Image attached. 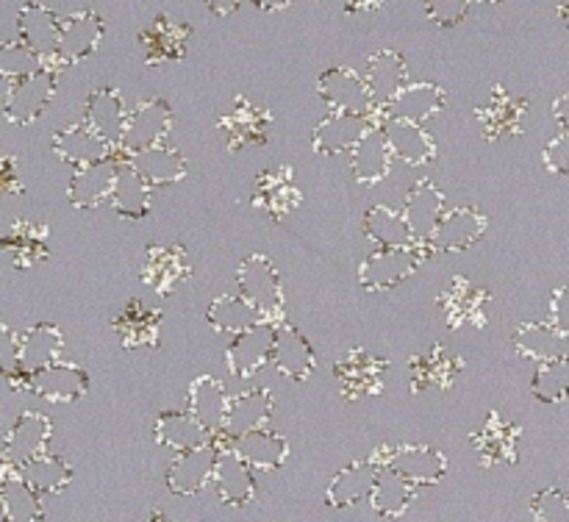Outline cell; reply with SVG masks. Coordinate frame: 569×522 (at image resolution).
<instances>
[{
    "mask_svg": "<svg viewBox=\"0 0 569 522\" xmlns=\"http://www.w3.org/2000/svg\"><path fill=\"white\" fill-rule=\"evenodd\" d=\"M561 20H565V26L569 28V3H565V6H561Z\"/></svg>",
    "mask_w": 569,
    "mask_h": 522,
    "instance_id": "obj_61",
    "label": "cell"
},
{
    "mask_svg": "<svg viewBox=\"0 0 569 522\" xmlns=\"http://www.w3.org/2000/svg\"><path fill=\"white\" fill-rule=\"evenodd\" d=\"M172 122H176V114H172L167 100L144 98L142 103L128 114V126L120 142V155H131L144 148H153V144H161L170 137Z\"/></svg>",
    "mask_w": 569,
    "mask_h": 522,
    "instance_id": "obj_9",
    "label": "cell"
},
{
    "mask_svg": "<svg viewBox=\"0 0 569 522\" xmlns=\"http://www.w3.org/2000/svg\"><path fill=\"white\" fill-rule=\"evenodd\" d=\"M272 367L281 375L292 378V381H309L311 372L317 367L315 348H311L309 337L292 325L289 320L278 322V339H276V353H272Z\"/></svg>",
    "mask_w": 569,
    "mask_h": 522,
    "instance_id": "obj_29",
    "label": "cell"
},
{
    "mask_svg": "<svg viewBox=\"0 0 569 522\" xmlns=\"http://www.w3.org/2000/svg\"><path fill=\"white\" fill-rule=\"evenodd\" d=\"M272 409H276V400H272V394L264 387L248 389V392L231 398L226 425H222V431L217 436L233 439L248 431H256V428H264L270 422Z\"/></svg>",
    "mask_w": 569,
    "mask_h": 522,
    "instance_id": "obj_38",
    "label": "cell"
},
{
    "mask_svg": "<svg viewBox=\"0 0 569 522\" xmlns=\"http://www.w3.org/2000/svg\"><path fill=\"white\" fill-rule=\"evenodd\" d=\"M461 367L465 361L456 353H450L445 344H433L428 353L415 355L409 361V378H411V392L420 394L428 389H439V392H448L453 389V383L459 381Z\"/></svg>",
    "mask_w": 569,
    "mask_h": 522,
    "instance_id": "obj_26",
    "label": "cell"
},
{
    "mask_svg": "<svg viewBox=\"0 0 569 522\" xmlns=\"http://www.w3.org/2000/svg\"><path fill=\"white\" fill-rule=\"evenodd\" d=\"M481 3H503V0H481Z\"/></svg>",
    "mask_w": 569,
    "mask_h": 522,
    "instance_id": "obj_62",
    "label": "cell"
},
{
    "mask_svg": "<svg viewBox=\"0 0 569 522\" xmlns=\"http://www.w3.org/2000/svg\"><path fill=\"white\" fill-rule=\"evenodd\" d=\"M17 37L37 50L44 61L59 64V44H61V20L56 11L44 9L39 3H26L17 14ZM61 67V64H59Z\"/></svg>",
    "mask_w": 569,
    "mask_h": 522,
    "instance_id": "obj_27",
    "label": "cell"
},
{
    "mask_svg": "<svg viewBox=\"0 0 569 522\" xmlns=\"http://www.w3.org/2000/svg\"><path fill=\"white\" fill-rule=\"evenodd\" d=\"M237 287L261 311L264 320H287V298H283L281 272L276 270V264L264 253H250L237 267Z\"/></svg>",
    "mask_w": 569,
    "mask_h": 522,
    "instance_id": "obj_2",
    "label": "cell"
},
{
    "mask_svg": "<svg viewBox=\"0 0 569 522\" xmlns=\"http://www.w3.org/2000/svg\"><path fill=\"white\" fill-rule=\"evenodd\" d=\"M550 322L569 337V287H559L550 298Z\"/></svg>",
    "mask_w": 569,
    "mask_h": 522,
    "instance_id": "obj_56",
    "label": "cell"
},
{
    "mask_svg": "<svg viewBox=\"0 0 569 522\" xmlns=\"http://www.w3.org/2000/svg\"><path fill=\"white\" fill-rule=\"evenodd\" d=\"M470 11V0H426V17L439 28H456Z\"/></svg>",
    "mask_w": 569,
    "mask_h": 522,
    "instance_id": "obj_53",
    "label": "cell"
},
{
    "mask_svg": "<svg viewBox=\"0 0 569 522\" xmlns=\"http://www.w3.org/2000/svg\"><path fill=\"white\" fill-rule=\"evenodd\" d=\"M128 114L131 111L126 109V100H122L120 89L114 87L94 89L83 106V122L94 128L103 139H109L111 144H117V150H120L122 133H126Z\"/></svg>",
    "mask_w": 569,
    "mask_h": 522,
    "instance_id": "obj_31",
    "label": "cell"
},
{
    "mask_svg": "<svg viewBox=\"0 0 569 522\" xmlns=\"http://www.w3.org/2000/svg\"><path fill=\"white\" fill-rule=\"evenodd\" d=\"M378 472H381V464L372 455L342 466L333 475V481L328 483L326 503L333 505V509H350V505L361 503V500H370Z\"/></svg>",
    "mask_w": 569,
    "mask_h": 522,
    "instance_id": "obj_32",
    "label": "cell"
},
{
    "mask_svg": "<svg viewBox=\"0 0 569 522\" xmlns=\"http://www.w3.org/2000/svg\"><path fill=\"white\" fill-rule=\"evenodd\" d=\"M553 114H556V120H559V126L565 128V131H569V92L561 94V98L556 100Z\"/></svg>",
    "mask_w": 569,
    "mask_h": 522,
    "instance_id": "obj_59",
    "label": "cell"
},
{
    "mask_svg": "<svg viewBox=\"0 0 569 522\" xmlns=\"http://www.w3.org/2000/svg\"><path fill=\"white\" fill-rule=\"evenodd\" d=\"M144 50V64H164L187 56L189 26L170 20V17H156L139 37Z\"/></svg>",
    "mask_w": 569,
    "mask_h": 522,
    "instance_id": "obj_41",
    "label": "cell"
},
{
    "mask_svg": "<svg viewBox=\"0 0 569 522\" xmlns=\"http://www.w3.org/2000/svg\"><path fill=\"white\" fill-rule=\"evenodd\" d=\"M50 144H53V153L70 167L94 164V161H103L109 159V155L120 153L117 144H111L109 139L100 137V133L94 131V128H89L87 122L59 128V131L53 133V142Z\"/></svg>",
    "mask_w": 569,
    "mask_h": 522,
    "instance_id": "obj_24",
    "label": "cell"
},
{
    "mask_svg": "<svg viewBox=\"0 0 569 522\" xmlns=\"http://www.w3.org/2000/svg\"><path fill=\"white\" fill-rule=\"evenodd\" d=\"M64 344V333H61L59 325H53V322H33L31 328L20 331V337H17V367L14 372H6V383L22 389V378L61 361Z\"/></svg>",
    "mask_w": 569,
    "mask_h": 522,
    "instance_id": "obj_4",
    "label": "cell"
},
{
    "mask_svg": "<svg viewBox=\"0 0 569 522\" xmlns=\"http://www.w3.org/2000/svg\"><path fill=\"white\" fill-rule=\"evenodd\" d=\"M56 92H59V64H44L42 70L9 83L3 100V117L14 126H31L48 109Z\"/></svg>",
    "mask_w": 569,
    "mask_h": 522,
    "instance_id": "obj_3",
    "label": "cell"
},
{
    "mask_svg": "<svg viewBox=\"0 0 569 522\" xmlns=\"http://www.w3.org/2000/svg\"><path fill=\"white\" fill-rule=\"evenodd\" d=\"M381 466H392L417 486H433L448 475V455L433 444H383L372 453Z\"/></svg>",
    "mask_w": 569,
    "mask_h": 522,
    "instance_id": "obj_5",
    "label": "cell"
},
{
    "mask_svg": "<svg viewBox=\"0 0 569 522\" xmlns=\"http://www.w3.org/2000/svg\"><path fill=\"white\" fill-rule=\"evenodd\" d=\"M403 214L415 237L420 242H428L439 228V222H442V217L448 214L445 211V192L433 181H417L406 194Z\"/></svg>",
    "mask_w": 569,
    "mask_h": 522,
    "instance_id": "obj_39",
    "label": "cell"
},
{
    "mask_svg": "<svg viewBox=\"0 0 569 522\" xmlns=\"http://www.w3.org/2000/svg\"><path fill=\"white\" fill-rule=\"evenodd\" d=\"M206 6H209L217 17H228L242 6V0H206Z\"/></svg>",
    "mask_w": 569,
    "mask_h": 522,
    "instance_id": "obj_58",
    "label": "cell"
},
{
    "mask_svg": "<svg viewBox=\"0 0 569 522\" xmlns=\"http://www.w3.org/2000/svg\"><path fill=\"white\" fill-rule=\"evenodd\" d=\"M276 339H278V322L261 320L250 325L248 331L237 333L231 344L226 348V367L233 378L244 381L253 378L256 372L264 370L272 364V353H276Z\"/></svg>",
    "mask_w": 569,
    "mask_h": 522,
    "instance_id": "obj_7",
    "label": "cell"
},
{
    "mask_svg": "<svg viewBox=\"0 0 569 522\" xmlns=\"http://www.w3.org/2000/svg\"><path fill=\"white\" fill-rule=\"evenodd\" d=\"M111 209L126 220H142L150 214V203H153V187L128 164L126 159L120 161L117 170L114 189H111Z\"/></svg>",
    "mask_w": 569,
    "mask_h": 522,
    "instance_id": "obj_44",
    "label": "cell"
},
{
    "mask_svg": "<svg viewBox=\"0 0 569 522\" xmlns=\"http://www.w3.org/2000/svg\"><path fill=\"white\" fill-rule=\"evenodd\" d=\"M361 231H365V237L370 239V242H376L378 248H400V244L420 242V239L415 237V231H411L403 211L383 203H376L367 209L365 222H361Z\"/></svg>",
    "mask_w": 569,
    "mask_h": 522,
    "instance_id": "obj_45",
    "label": "cell"
},
{
    "mask_svg": "<svg viewBox=\"0 0 569 522\" xmlns=\"http://www.w3.org/2000/svg\"><path fill=\"white\" fill-rule=\"evenodd\" d=\"M214 486L220 494L222 503L228 505H250L256 498V478L253 466L237 453L228 442L220 444V455H217V470H214Z\"/></svg>",
    "mask_w": 569,
    "mask_h": 522,
    "instance_id": "obj_28",
    "label": "cell"
},
{
    "mask_svg": "<svg viewBox=\"0 0 569 522\" xmlns=\"http://www.w3.org/2000/svg\"><path fill=\"white\" fill-rule=\"evenodd\" d=\"M144 181L150 183L153 189L159 187H170V183H178L187 178V159H183L181 150L170 148V144H153V148H144L139 153L122 155Z\"/></svg>",
    "mask_w": 569,
    "mask_h": 522,
    "instance_id": "obj_34",
    "label": "cell"
},
{
    "mask_svg": "<svg viewBox=\"0 0 569 522\" xmlns=\"http://www.w3.org/2000/svg\"><path fill=\"white\" fill-rule=\"evenodd\" d=\"M417 483H411L409 478L400 475L392 466H381L376 478V486H372L370 503L376 509V514L389 516V520H398L409 511L411 500H415Z\"/></svg>",
    "mask_w": 569,
    "mask_h": 522,
    "instance_id": "obj_47",
    "label": "cell"
},
{
    "mask_svg": "<svg viewBox=\"0 0 569 522\" xmlns=\"http://www.w3.org/2000/svg\"><path fill=\"white\" fill-rule=\"evenodd\" d=\"M317 92L331 111L378 117V109H381L367 78L350 67H331V70L322 72L320 81H317Z\"/></svg>",
    "mask_w": 569,
    "mask_h": 522,
    "instance_id": "obj_6",
    "label": "cell"
},
{
    "mask_svg": "<svg viewBox=\"0 0 569 522\" xmlns=\"http://www.w3.org/2000/svg\"><path fill=\"white\" fill-rule=\"evenodd\" d=\"M217 128H220L228 150L259 148V144H267V139H270L272 114L264 106L239 94L237 103L217 120Z\"/></svg>",
    "mask_w": 569,
    "mask_h": 522,
    "instance_id": "obj_10",
    "label": "cell"
},
{
    "mask_svg": "<svg viewBox=\"0 0 569 522\" xmlns=\"http://www.w3.org/2000/svg\"><path fill=\"white\" fill-rule=\"evenodd\" d=\"M42 494L22 478L20 466L0 464V514L6 522H37L44 516Z\"/></svg>",
    "mask_w": 569,
    "mask_h": 522,
    "instance_id": "obj_25",
    "label": "cell"
},
{
    "mask_svg": "<svg viewBox=\"0 0 569 522\" xmlns=\"http://www.w3.org/2000/svg\"><path fill=\"white\" fill-rule=\"evenodd\" d=\"M531 392L542 403H561L569 398V359L542 361L531 378Z\"/></svg>",
    "mask_w": 569,
    "mask_h": 522,
    "instance_id": "obj_50",
    "label": "cell"
},
{
    "mask_svg": "<svg viewBox=\"0 0 569 522\" xmlns=\"http://www.w3.org/2000/svg\"><path fill=\"white\" fill-rule=\"evenodd\" d=\"M383 128L389 133V142H392L395 159H400L403 164L422 167L428 161L437 159V142H433L431 133L426 131L422 122L411 120H381Z\"/></svg>",
    "mask_w": 569,
    "mask_h": 522,
    "instance_id": "obj_43",
    "label": "cell"
},
{
    "mask_svg": "<svg viewBox=\"0 0 569 522\" xmlns=\"http://www.w3.org/2000/svg\"><path fill=\"white\" fill-rule=\"evenodd\" d=\"M250 3L261 11H283L292 6V0H250Z\"/></svg>",
    "mask_w": 569,
    "mask_h": 522,
    "instance_id": "obj_60",
    "label": "cell"
},
{
    "mask_svg": "<svg viewBox=\"0 0 569 522\" xmlns=\"http://www.w3.org/2000/svg\"><path fill=\"white\" fill-rule=\"evenodd\" d=\"M389 372V361L383 355L370 353L365 348H353L333 364V378L345 400H361L378 394L383 389V378Z\"/></svg>",
    "mask_w": 569,
    "mask_h": 522,
    "instance_id": "obj_8",
    "label": "cell"
},
{
    "mask_svg": "<svg viewBox=\"0 0 569 522\" xmlns=\"http://www.w3.org/2000/svg\"><path fill=\"white\" fill-rule=\"evenodd\" d=\"M217 455H220V444L214 442L178 453V459L167 466V489L181 498L200 494L209 483H214Z\"/></svg>",
    "mask_w": 569,
    "mask_h": 522,
    "instance_id": "obj_14",
    "label": "cell"
},
{
    "mask_svg": "<svg viewBox=\"0 0 569 522\" xmlns=\"http://www.w3.org/2000/svg\"><path fill=\"white\" fill-rule=\"evenodd\" d=\"M22 389L44 398L48 403H76L89 392V372L76 361L61 359L22 378Z\"/></svg>",
    "mask_w": 569,
    "mask_h": 522,
    "instance_id": "obj_12",
    "label": "cell"
},
{
    "mask_svg": "<svg viewBox=\"0 0 569 522\" xmlns=\"http://www.w3.org/2000/svg\"><path fill=\"white\" fill-rule=\"evenodd\" d=\"M395 161L392 142H389V133L383 128V122L378 120L370 131L361 137V142L356 144L353 153H350V172H353L356 181L361 187H376L383 178L389 175Z\"/></svg>",
    "mask_w": 569,
    "mask_h": 522,
    "instance_id": "obj_22",
    "label": "cell"
},
{
    "mask_svg": "<svg viewBox=\"0 0 569 522\" xmlns=\"http://www.w3.org/2000/svg\"><path fill=\"white\" fill-rule=\"evenodd\" d=\"M531 514L542 522H569V498L556 486L542 489L531 500Z\"/></svg>",
    "mask_w": 569,
    "mask_h": 522,
    "instance_id": "obj_52",
    "label": "cell"
},
{
    "mask_svg": "<svg viewBox=\"0 0 569 522\" xmlns=\"http://www.w3.org/2000/svg\"><path fill=\"white\" fill-rule=\"evenodd\" d=\"M542 161L556 175H569V131H561L559 137L545 144Z\"/></svg>",
    "mask_w": 569,
    "mask_h": 522,
    "instance_id": "obj_54",
    "label": "cell"
},
{
    "mask_svg": "<svg viewBox=\"0 0 569 522\" xmlns=\"http://www.w3.org/2000/svg\"><path fill=\"white\" fill-rule=\"evenodd\" d=\"M192 275V264L181 244H150L144 250L142 281L153 289L159 298H170Z\"/></svg>",
    "mask_w": 569,
    "mask_h": 522,
    "instance_id": "obj_17",
    "label": "cell"
},
{
    "mask_svg": "<svg viewBox=\"0 0 569 522\" xmlns=\"http://www.w3.org/2000/svg\"><path fill=\"white\" fill-rule=\"evenodd\" d=\"M100 39H103V20L98 11H76V14L61 20V44H59V64H76V61L89 59L98 53Z\"/></svg>",
    "mask_w": 569,
    "mask_h": 522,
    "instance_id": "obj_30",
    "label": "cell"
},
{
    "mask_svg": "<svg viewBox=\"0 0 569 522\" xmlns=\"http://www.w3.org/2000/svg\"><path fill=\"white\" fill-rule=\"evenodd\" d=\"M3 253L17 270L39 264L48 259V225L31 220L11 222L3 231Z\"/></svg>",
    "mask_w": 569,
    "mask_h": 522,
    "instance_id": "obj_40",
    "label": "cell"
},
{
    "mask_svg": "<svg viewBox=\"0 0 569 522\" xmlns=\"http://www.w3.org/2000/svg\"><path fill=\"white\" fill-rule=\"evenodd\" d=\"M520 439H522L520 422L506 420L500 411H489L481 431L472 433V448H476L478 464L481 466L517 464V455H520Z\"/></svg>",
    "mask_w": 569,
    "mask_h": 522,
    "instance_id": "obj_18",
    "label": "cell"
},
{
    "mask_svg": "<svg viewBox=\"0 0 569 522\" xmlns=\"http://www.w3.org/2000/svg\"><path fill=\"white\" fill-rule=\"evenodd\" d=\"M342 3L350 14H361V11H378L383 6V0H342Z\"/></svg>",
    "mask_w": 569,
    "mask_h": 522,
    "instance_id": "obj_57",
    "label": "cell"
},
{
    "mask_svg": "<svg viewBox=\"0 0 569 522\" xmlns=\"http://www.w3.org/2000/svg\"><path fill=\"white\" fill-rule=\"evenodd\" d=\"M53 436V422L42 411H22L3 439V461L9 464H26L33 455L44 453Z\"/></svg>",
    "mask_w": 569,
    "mask_h": 522,
    "instance_id": "obj_23",
    "label": "cell"
},
{
    "mask_svg": "<svg viewBox=\"0 0 569 522\" xmlns=\"http://www.w3.org/2000/svg\"><path fill=\"white\" fill-rule=\"evenodd\" d=\"M300 203H303V192L295 183L292 164L270 167V170H264L256 178L253 205L264 211L272 222L287 220L292 211L300 209Z\"/></svg>",
    "mask_w": 569,
    "mask_h": 522,
    "instance_id": "obj_15",
    "label": "cell"
},
{
    "mask_svg": "<svg viewBox=\"0 0 569 522\" xmlns=\"http://www.w3.org/2000/svg\"><path fill=\"white\" fill-rule=\"evenodd\" d=\"M511 344L522 359H531L537 364L553 359H569V337L553 325V322H522L511 333Z\"/></svg>",
    "mask_w": 569,
    "mask_h": 522,
    "instance_id": "obj_36",
    "label": "cell"
},
{
    "mask_svg": "<svg viewBox=\"0 0 569 522\" xmlns=\"http://www.w3.org/2000/svg\"><path fill=\"white\" fill-rule=\"evenodd\" d=\"M44 64H50V61H44L42 56H39L33 48H28L22 39L6 42L3 48H0V76H3L9 83L42 70Z\"/></svg>",
    "mask_w": 569,
    "mask_h": 522,
    "instance_id": "obj_51",
    "label": "cell"
},
{
    "mask_svg": "<svg viewBox=\"0 0 569 522\" xmlns=\"http://www.w3.org/2000/svg\"><path fill=\"white\" fill-rule=\"evenodd\" d=\"M228 405H231V398L226 392V383L214 375H200L189 383L187 394V409L203 422L209 431L220 433L222 425H226Z\"/></svg>",
    "mask_w": 569,
    "mask_h": 522,
    "instance_id": "obj_42",
    "label": "cell"
},
{
    "mask_svg": "<svg viewBox=\"0 0 569 522\" xmlns=\"http://www.w3.org/2000/svg\"><path fill=\"white\" fill-rule=\"evenodd\" d=\"M489 231V217L476 205H459V209L448 211L428 239L426 248L433 253H465V250L476 248Z\"/></svg>",
    "mask_w": 569,
    "mask_h": 522,
    "instance_id": "obj_11",
    "label": "cell"
},
{
    "mask_svg": "<svg viewBox=\"0 0 569 522\" xmlns=\"http://www.w3.org/2000/svg\"><path fill=\"white\" fill-rule=\"evenodd\" d=\"M365 78L376 94L378 106H383L409 83V64L398 50H378L367 59Z\"/></svg>",
    "mask_w": 569,
    "mask_h": 522,
    "instance_id": "obj_46",
    "label": "cell"
},
{
    "mask_svg": "<svg viewBox=\"0 0 569 522\" xmlns=\"http://www.w3.org/2000/svg\"><path fill=\"white\" fill-rule=\"evenodd\" d=\"M528 114V100L511 94L503 83L489 92V100L476 109V120L481 122V131L487 142H500L506 137H520L522 122Z\"/></svg>",
    "mask_w": 569,
    "mask_h": 522,
    "instance_id": "obj_16",
    "label": "cell"
},
{
    "mask_svg": "<svg viewBox=\"0 0 569 522\" xmlns=\"http://www.w3.org/2000/svg\"><path fill=\"white\" fill-rule=\"evenodd\" d=\"M378 122L370 114H348V111H331L317 128L311 131V148L320 155H342L353 153L356 144L361 142L367 131Z\"/></svg>",
    "mask_w": 569,
    "mask_h": 522,
    "instance_id": "obj_19",
    "label": "cell"
},
{
    "mask_svg": "<svg viewBox=\"0 0 569 522\" xmlns=\"http://www.w3.org/2000/svg\"><path fill=\"white\" fill-rule=\"evenodd\" d=\"M261 320H264L261 311L256 309L242 292L220 294V298L211 300L209 309H206V322H209L217 333H231V337L248 331L250 325H256V322Z\"/></svg>",
    "mask_w": 569,
    "mask_h": 522,
    "instance_id": "obj_48",
    "label": "cell"
},
{
    "mask_svg": "<svg viewBox=\"0 0 569 522\" xmlns=\"http://www.w3.org/2000/svg\"><path fill=\"white\" fill-rule=\"evenodd\" d=\"M20 472L39 494H59L72 481V466L48 450L20 464Z\"/></svg>",
    "mask_w": 569,
    "mask_h": 522,
    "instance_id": "obj_49",
    "label": "cell"
},
{
    "mask_svg": "<svg viewBox=\"0 0 569 522\" xmlns=\"http://www.w3.org/2000/svg\"><path fill=\"white\" fill-rule=\"evenodd\" d=\"M114 331L126 350L159 348L161 311L142 300H128L126 309L114 317Z\"/></svg>",
    "mask_w": 569,
    "mask_h": 522,
    "instance_id": "obj_35",
    "label": "cell"
},
{
    "mask_svg": "<svg viewBox=\"0 0 569 522\" xmlns=\"http://www.w3.org/2000/svg\"><path fill=\"white\" fill-rule=\"evenodd\" d=\"M448 103V92L437 83L409 81L392 100L378 109V120H411L428 122L439 114Z\"/></svg>",
    "mask_w": 569,
    "mask_h": 522,
    "instance_id": "obj_20",
    "label": "cell"
},
{
    "mask_svg": "<svg viewBox=\"0 0 569 522\" xmlns=\"http://www.w3.org/2000/svg\"><path fill=\"white\" fill-rule=\"evenodd\" d=\"M153 436L161 448H170L176 453H183V450L200 448V444L211 442L217 436L214 431L203 425L192 411H161L153 422Z\"/></svg>",
    "mask_w": 569,
    "mask_h": 522,
    "instance_id": "obj_37",
    "label": "cell"
},
{
    "mask_svg": "<svg viewBox=\"0 0 569 522\" xmlns=\"http://www.w3.org/2000/svg\"><path fill=\"white\" fill-rule=\"evenodd\" d=\"M489 300H492V294L487 289L478 287L467 275H456L450 287L439 294V309H442L448 328H453V331L465 325L483 328L489 317Z\"/></svg>",
    "mask_w": 569,
    "mask_h": 522,
    "instance_id": "obj_13",
    "label": "cell"
},
{
    "mask_svg": "<svg viewBox=\"0 0 569 522\" xmlns=\"http://www.w3.org/2000/svg\"><path fill=\"white\" fill-rule=\"evenodd\" d=\"M431 259L426 242L400 244V248H376L359 267V283L367 292H389L409 281L420 264Z\"/></svg>",
    "mask_w": 569,
    "mask_h": 522,
    "instance_id": "obj_1",
    "label": "cell"
},
{
    "mask_svg": "<svg viewBox=\"0 0 569 522\" xmlns=\"http://www.w3.org/2000/svg\"><path fill=\"white\" fill-rule=\"evenodd\" d=\"M220 439V436H217ZM222 442L231 444L244 461H248L253 470H281L283 464L289 461V442L281 436V433L270 431V428H256V431L242 433V436H233V439H222Z\"/></svg>",
    "mask_w": 569,
    "mask_h": 522,
    "instance_id": "obj_33",
    "label": "cell"
},
{
    "mask_svg": "<svg viewBox=\"0 0 569 522\" xmlns=\"http://www.w3.org/2000/svg\"><path fill=\"white\" fill-rule=\"evenodd\" d=\"M0 189H3V194L26 192V181H22L20 164H17L14 155H3L0 159Z\"/></svg>",
    "mask_w": 569,
    "mask_h": 522,
    "instance_id": "obj_55",
    "label": "cell"
},
{
    "mask_svg": "<svg viewBox=\"0 0 569 522\" xmlns=\"http://www.w3.org/2000/svg\"><path fill=\"white\" fill-rule=\"evenodd\" d=\"M122 155L114 153L103 161H94V164L76 167V172L70 175L67 183V200H70L72 209H98L103 200L111 198V189H114L117 170H120Z\"/></svg>",
    "mask_w": 569,
    "mask_h": 522,
    "instance_id": "obj_21",
    "label": "cell"
}]
</instances>
